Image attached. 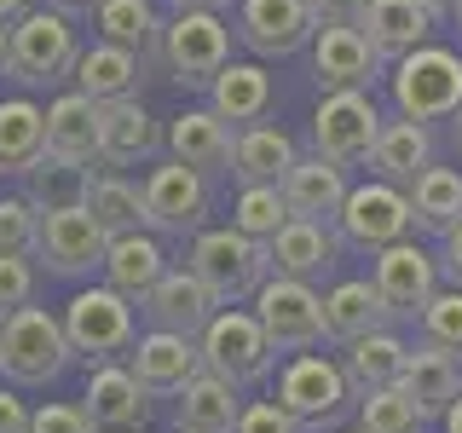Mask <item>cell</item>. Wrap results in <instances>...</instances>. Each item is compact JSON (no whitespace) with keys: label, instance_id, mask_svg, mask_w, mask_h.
<instances>
[{"label":"cell","instance_id":"obj_37","mask_svg":"<svg viewBox=\"0 0 462 433\" xmlns=\"http://www.w3.org/2000/svg\"><path fill=\"white\" fill-rule=\"evenodd\" d=\"M411 214H416V231L445 237V231L462 220V173L428 162V168L411 180Z\"/></svg>","mask_w":462,"mask_h":433},{"label":"cell","instance_id":"obj_10","mask_svg":"<svg viewBox=\"0 0 462 433\" xmlns=\"http://www.w3.org/2000/svg\"><path fill=\"white\" fill-rule=\"evenodd\" d=\"M375 134H382V110H375L370 93L346 87V93L318 98V110H312V151L318 156H329L341 168H358V162H370Z\"/></svg>","mask_w":462,"mask_h":433},{"label":"cell","instance_id":"obj_50","mask_svg":"<svg viewBox=\"0 0 462 433\" xmlns=\"http://www.w3.org/2000/svg\"><path fill=\"white\" fill-rule=\"evenodd\" d=\"M29 6H35V0H0V23H18Z\"/></svg>","mask_w":462,"mask_h":433},{"label":"cell","instance_id":"obj_51","mask_svg":"<svg viewBox=\"0 0 462 433\" xmlns=\"http://www.w3.org/2000/svg\"><path fill=\"white\" fill-rule=\"evenodd\" d=\"M47 6H58V12H69V18H81V12H93L98 0H47Z\"/></svg>","mask_w":462,"mask_h":433},{"label":"cell","instance_id":"obj_12","mask_svg":"<svg viewBox=\"0 0 462 433\" xmlns=\"http://www.w3.org/2000/svg\"><path fill=\"white\" fill-rule=\"evenodd\" d=\"M370 283L375 295L387 300V312H393V324H416L422 307L433 300V289H439V254H428L416 237H399L387 243V249L370 254Z\"/></svg>","mask_w":462,"mask_h":433},{"label":"cell","instance_id":"obj_47","mask_svg":"<svg viewBox=\"0 0 462 433\" xmlns=\"http://www.w3.org/2000/svg\"><path fill=\"white\" fill-rule=\"evenodd\" d=\"M439 278H451L462 289V220L439 237Z\"/></svg>","mask_w":462,"mask_h":433},{"label":"cell","instance_id":"obj_14","mask_svg":"<svg viewBox=\"0 0 462 433\" xmlns=\"http://www.w3.org/2000/svg\"><path fill=\"white\" fill-rule=\"evenodd\" d=\"M208 220V180L185 162H162L144 173V231L197 237Z\"/></svg>","mask_w":462,"mask_h":433},{"label":"cell","instance_id":"obj_25","mask_svg":"<svg viewBox=\"0 0 462 433\" xmlns=\"http://www.w3.org/2000/svg\"><path fill=\"white\" fill-rule=\"evenodd\" d=\"M346 191H353V185H346V168L329 162V156H318V151L300 156V162L283 173V202H289L295 220H329L336 226Z\"/></svg>","mask_w":462,"mask_h":433},{"label":"cell","instance_id":"obj_2","mask_svg":"<svg viewBox=\"0 0 462 433\" xmlns=\"http://www.w3.org/2000/svg\"><path fill=\"white\" fill-rule=\"evenodd\" d=\"M387 87H393V105L411 122H451L462 110V52L451 47H416L399 64H387Z\"/></svg>","mask_w":462,"mask_h":433},{"label":"cell","instance_id":"obj_32","mask_svg":"<svg viewBox=\"0 0 462 433\" xmlns=\"http://www.w3.org/2000/svg\"><path fill=\"white\" fill-rule=\"evenodd\" d=\"M399 387L422 404V416L433 422V416H445V410H451V399L462 393V358L439 353V346H428V341H416L411 358H404Z\"/></svg>","mask_w":462,"mask_h":433},{"label":"cell","instance_id":"obj_22","mask_svg":"<svg viewBox=\"0 0 462 433\" xmlns=\"http://www.w3.org/2000/svg\"><path fill=\"white\" fill-rule=\"evenodd\" d=\"M144 318H151V329H180V336H202L208 329V318L220 312V300H214V289L197 278L191 266L185 272H162L156 289L139 300Z\"/></svg>","mask_w":462,"mask_h":433},{"label":"cell","instance_id":"obj_15","mask_svg":"<svg viewBox=\"0 0 462 433\" xmlns=\"http://www.w3.org/2000/svg\"><path fill=\"white\" fill-rule=\"evenodd\" d=\"M162 122L144 110V98H110L98 105V168L122 173V168H144L162 156Z\"/></svg>","mask_w":462,"mask_h":433},{"label":"cell","instance_id":"obj_41","mask_svg":"<svg viewBox=\"0 0 462 433\" xmlns=\"http://www.w3.org/2000/svg\"><path fill=\"white\" fill-rule=\"evenodd\" d=\"M416 329H422L428 346H439V353L462 358V289H433V300L422 307V318H416Z\"/></svg>","mask_w":462,"mask_h":433},{"label":"cell","instance_id":"obj_18","mask_svg":"<svg viewBox=\"0 0 462 433\" xmlns=\"http://www.w3.org/2000/svg\"><path fill=\"white\" fill-rule=\"evenodd\" d=\"M127 370L139 375L151 399H180V387L202 370V346L197 336H180V329H151L127 346Z\"/></svg>","mask_w":462,"mask_h":433},{"label":"cell","instance_id":"obj_38","mask_svg":"<svg viewBox=\"0 0 462 433\" xmlns=\"http://www.w3.org/2000/svg\"><path fill=\"white\" fill-rule=\"evenodd\" d=\"M81 202L105 220V231L116 237V231H144V185L122 180V173H87V191Z\"/></svg>","mask_w":462,"mask_h":433},{"label":"cell","instance_id":"obj_19","mask_svg":"<svg viewBox=\"0 0 462 433\" xmlns=\"http://www.w3.org/2000/svg\"><path fill=\"white\" fill-rule=\"evenodd\" d=\"M168 151H173V162L197 168L202 180H226V173H231V151H237V127H231L226 115H214L208 105L180 110L168 122Z\"/></svg>","mask_w":462,"mask_h":433},{"label":"cell","instance_id":"obj_11","mask_svg":"<svg viewBox=\"0 0 462 433\" xmlns=\"http://www.w3.org/2000/svg\"><path fill=\"white\" fill-rule=\"evenodd\" d=\"M254 318L272 336L278 353H312L324 341V295L300 278H278L272 272L266 283L254 289Z\"/></svg>","mask_w":462,"mask_h":433},{"label":"cell","instance_id":"obj_6","mask_svg":"<svg viewBox=\"0 0 462 433\" xmlns=\"http://www.w3.org/2000/svg\"><path fill=\"white\" fill-rule=\"evenodd\" d=\"M197 346H202V370L226 375L237 393L266 382L272 358H278V346H272V336L260 329V318L243 312V307H220V312H214L208 329L197 336Z\"/></svg>","mask_w":462,"mask_h":433},{"label":"cell","instance_id":"obj_24","mask_svg":"<svg viewBox=\"0 0 462 433\" xmlns=\"http://www.w3.org/2000/svg\"><path fill=\"white\" fill-rule=\"evenodd\" d=\"M433 23L439 18H433L422 0H365V18H358V29L370 35V47L382 52V64H399L404 52L428 47Z\"/></svg>","mask_w":462,"mask_h":433},{"label":"cell","instance_id":"obj_54","mask_svg":"<svg viewBox=\"0 0 462 433\" xmlns=\"http://www.w3.org/2000/svg\"><path fill=\"white\" fill-rule=\"evenodd\" d=\"M6 64H12V23H0V76H6Z\"/></svg>","mask_w":462,"mask_h":433},{"label":"cell","instance_id":"obj_9","mask_svg":"<svg viewBox=\"0 0 462 433\" xmlns=\"http://www.w3.org/2000/svg\"><path fill=\"white\" fill-rule=\"evenodd\" d=\"M110 231L87 202H58V208L41 214V243L35 260H47L52 278H87L93 266H105Z\"/></svg>","mask_w":462,"mask_h":433},{"label":"cell","instance_id":"obj_42","mask_svg":"<svg viewBox=\"0 0 462 433\" xmlns=\"http://www.w3.org/2000/svg\"><path fill=\"white\" fill-rule=\"evenodd\" d=\"M41 208L29 197H0V254H35Z\"/></svg>","mask_w":462,"mask_h":433},{"label":"cell","instance_id":"obj_46","mask_svg":"<svg viewBox=\"0 0 462 433\" xmlns=\"http://www.w3.org/2000/svg\"><path fill=\"white\" fill-rule=\"evenodd\" d=\"M307 6H312L318 29L324 23H353L358 29V18H365V0H307Z\"/></svg>","mask_w":462,"mask_h":433},{"label":"cell","instance_id":"obj_44","mask_svg":"<svg viewBox=\"0 0 462 433\" xmlns=\"http://www.w3.org/2000/svg\"><path fill=\"white\" fill-rule=\"evenodd\" d=\"M231 433H307V428H300L278 399H260V404H243V410H237Z\"/></svg>","mask_w":462,"mask_h":433},{"label":"cell","instance_id":"obj_26","mask_svg":"<svg viewBox=\"0 0 462 433\" xmlns=\"http://www.w3.org/2000/svg\"><path fill=\"white\" fill-rule=\"evenodd\" d=\"M87 18H93L98 41H116V47L139 52L144 69H162V23L168 18L151 6V0H98Z\"/></svg>","mask_w":462,"mask_h":433},{"label":"cell","instance_id":"obj_39","mask_svg":"<svg viewBox=\"0 0 462 433\" xmlns=\"http://www.w3.org/2000/svg\"><path fill=\"white\" fill-rule=\"evenodd\" d=\"M289 220H295V214H289V202H283V185H243L237 202H231V226L254 243H272Z\"/></svg>","mask_w":462,"mask_h":433},{"label":"cell","instance_id":"obj_33","mask_svg":"<svg viewBox=\"0 0 462 433\" xmlns=\"http://www.w3.org/2000/svg\"><path fill=\"white\" fill-rule=\"evenodd\" d=\"M387 324H393V312H387V300L375 295L370 278H346L324 295V336L341 346L370 336V329H387Z\"/></svg>","mask_w":462,"mask_h":433},{"label":"cell","instance_id":"obj_48","mask_svg":"<svg viewBox=\"0 0 462 433\" xmlns=\"http://www.w3.org/2000/svg\"><path fill=\"white\" fill-rule=\"evenodd\" d=\"M0 433H29V404L12 387H0Z\"/></svg>","mask_w":462,"mask_h":433},{"label":"cell","instance_id":"obj_57","mask_svg":"<svg viewBox=\"0 0 462 433\" xmlns=\"http://www.w3.org/2000/svg\"><path fill=\"white\" fill-rule=\"evenodd\" d=\"M173 433H202V428H173Z\"/></svg>","mask_w":462,"mask_h":433},{"label":"cell","instance_id":"obj_29","mask_svg":"<svg viewBox=\"0 0 462 433\" xmlns=\"http://www.w3.org/2000/svg\"><path fill=\"white\" fill-rule=\"evenodd\" d=\"M300 162L295 139L272 122L237 127V151H231V180L237 185H283V173Z\"/></svg>","mask_w":462,"mask_h":433},{"label":"cell","instance_id":"obj_58","mask_svg":"<svg viewBox=\"0 0 462 433\" xmlns=\"http://www.w3.org/2000/svg\"><path fill=\"white\" fill-rule=\"evenodd\" d=\"M457 29H462V12H457Z\"/></svg>","mask_w":462,"mask_h":433},{"label":"cell","instance_id":"obj_43","mask_svg":"<svg viewBox=\"0 0 462 433\" xmlns=\"http://www.w3.org/2000/svg\"><path fill=\"white\" fill-rule=\"evenodd\" d=\"M35 254H0V318L35 300Z\"/></svg>","mask_w":462,"mask_h":433},{"label":"cell","instance_id":"obj_53","mask_svg":"<svg viewBox=\"0 0 462 433\" xmlns=\"http://www.w3.org/2000/svg\"><path fill=\"white\" fill-rule=\"evenodd\" d=\"M439 422H445V433H462V393L451 399V410H445V416H439Z\"/></svg>","mask_w":462,"mask_h":433},{"label":"cell","instance_id":"obj_21","mask_svg":"<svg viewBox=\"0 0 462 433\" xmlns=\"http://www.w3.org/2000/svg\"><path fill=\"white\" fill-rule=\"evenodd\" d=\"M341 249L346 243H341V231L329 220H289L278 237L266 243L272 272H278V278H300V283H318L324 272H336Z\"/></svg>","mask_w":462,"mask_h":433},{"label":"cell","instance_id":"obj_7","mask_svg":"<svg viewBox=\"0 0 462 433\" xmlns=\"http://www.w3.org/2000/svg\"><path fill=\"white\" fill-rule=\"evenodd\" d=\"M134 307H139V300H127L122 289H110V283L81 289V295L64 307V336H69V346H76L81 358H93V364H105V358H122L127 346L139 341Z\"/></svg>","mask_w":462,"mask_h":433},{"label":"cell","instance_id":"obj_49","mask_svg":"<svg viewBox=\"0 0 462 433\" xmlns=\"http://www.w3.org/2000/svg\"><path fill=\"white\" fill-rule=\"evenodd\" d=\"M173 12H226L231 0H168Z\"/></svg>","mask_w":462,"mask_h":433},{"label":"cell","instance_id":"obj_55","mask_svg":"<svg viewBox=\"0 0 462 433\" xmlns=\"http://www.w3.org/2000/svg\"><path fill=\"white\" fill-rule=\"evenodd\" d=\"M451 144H457V156H462V110L451 115Z\"/></svg>","mask_w":462,"mask_h":433},{"label":"cell","instance_id":"obj_40","mask_svg":"<svg viewBox=\"0 0 462 433\" xmlns=\"http://www.w3.org/2000/svg\"><path fill=\"white\" fill-rule=\"evenodd\" d=\"M422 404L404 387H382V393L358 399V433H422Z\"/></svg>","mask_w":462,"mask_h":433},{"label":"cell","instance_id":"obj_5","mask_svg":"<svg viewBox=\"0 0 462 433\" xmlns=\"http://www.w3.org/2000/svg\"><path fill=\"white\" fill-rule=\"evenodd\" d=\"M231 41H237V29L220 12H173L162 23V76L173 87L208 93V81L231 64Z\"/></svg>","mask_w":462,"mask_h":433},{"label":"cell","instance_id":"obj_16","mask_svg":"<svg viewBox=\"0 0 462 433\" xmlns=\"http://www.w3.org/2000/svg\"><path fill=\"white\" fill-rule=\"evenodd\" d=\"M382 52L370 47L365 29L353 23H324L312 35V81L318 93H346V87H358V93H370L375 76H382Z\"/></svg>","mask_w":462,"mask_h":433},{"label":"cell","instance_id":"obj_35","mask_svg":"<svg viewBox=\"0 0 462 433\" xmlns=\"http://www.w3.org/2000/svg\"><path fill=\"white\" fill-rule=\"evenodd\" d=\"M47 156V110L35 98H0V173H23Z\"/></svg>","mask_w":462,"mask_h":433},{"label":"cell","instance_id":"obj_1","mask_svg":"<svg viewBox=\"0 0 462 433\" xmlns=\"http://www.w3.org/2000/svg\"><path fill=\"white\" fill-rule=\"evenodd\" d=\"M76 346L64 336V318H52L47 307H18L0 318V375L12 387H47L69 370Z\"/></svg>","mask_w":462,"mask_h":433},{"label":"cell","instance_id":"obj_8","mask_svg":"<svg viewBox=\"0 0 462 433\" xmlns=\"http://www.w3.org/2000/svg\"><path fill=\"white\" fill-rule=\"evenodd\" d=\"M336 231H341V243L346 249H387V243H399V237H411L416 231V214H411V191L404 185H387V180H365V185H353L341 202V214H336Z\"/></svg>","mask_w":462,"mask_h":433},{"label":"cell","instance_id":"obj_45","mask_svg":"<svg viewBox=\"0 0 462 433\" xmlns=\"http://www.w3.org/2000/svg\"><path fill=\"white\" fill-rule=\"evenodd\" d=\"M29 433H93L81 404H41V410H29Z\"/></svg>","mask_w":462,"mask_h":433},{"label":"cell","instance_id":"obj_30","mask_svg":"<svg viewBox=\"0 0 462 433\" xmlns=\"http://www.w3.org/2000/svg\"><path fill=\"white\" fill-rule=\"evenodd\" d=\"M404 358H411V341H404L393 324H387V329H370V336L346 341V364H341L346 370V387H353L358 399H365V393H382V387H399Z\"/></svg>","mask_w":462,"mask_h":433},{"label":"cell","instance_id":"obj_3","mask_svg":"<svg viewBox=\"0 0 462 433\" xmlns=\"http://www.w3.org/2000/svg\"><path fill=\"white\" fill-rule=\"evenodd\" d=\"M76 58H81V35L76 18L58 6H29L18 23H12V64L6 76L18 87H52L64 76H76Z\"/></svg>","mask_w":462,"mask_h":433},{"label":"cell","instance_id":"obj_27","mask_svg":"<svg viewBox=\"0 0 462 433\" xmlns=\"http://www.w3.org/2000/svg\"><path fill=\"white\" fill-rule=\"evenodd\" d=\"M144 58L139 52H127V47H116V41H93V47H81L76 58V81L87 98H98V105H110V98H139V87H144Z\"/></svg>","mask_w":462,"mask_h":433},{"label":"cell","instance_id":"obj_20","mask_svg":"<svg viewBox=\"0 0 462 433\" xmlns=\"http://www.w3.org/2000/svg\"><path fill=\"white\" fill-rule=\"evenodd\" d=\"M81 410H87V422H93V433H110V428H144V422H151V393L139 387V375L127 370V364L105 358V364H93V375H87Z\"/></svg>","mask_w":462,"mask_h":433},{"label":"cell","instance_id":"obj_56","mask_svg":"<svg viewBox=\"0 0 462 433\" xmlns=\"http://www.w3.org/2000/svg\"><path fill=\"white\" fill-rule=\"evenodd\" d=\"M110 433H144V428H110Z\"/></svg>","mask_w":462,"mask_h":433},{"label":"cell","instance_id":"obj_52","mask_svg":"<svg viewBox=\"0 0 462 433\" xmlns=\"http://www.w3.org/2000/svg\"><path fill=\"white\" fill-rule=\"evenodd\" d=\"M422 6L433 12V18H457V12H462V0H422Z\"/></svg>","mask_w":462,"mask_h":433},{"label":"cell","instance_id":"obj_23","mask_svg":"<svg viewBox=\"0 0 462 433\" xmlns=\"http://www.w3.org/2000/svg\"><path fill=\"white\" fill-rule=\"evenodd\" d=\"M47 162L81 173L98 162V98H87L81 87L47 105Z\"/></svg>","mask_w":462,"mask_h":433},{"label":"cell","instance_id":"obj_36","mask_svg":"<svg viewBox=\"0 0 462 433\" xmlns=\"http://www.w3.org/2000/svg\"><path fill=\"white\" fill-rule=\"evenodd\" d=\"M237 410H243L237 387H231L226 375H214V370H197L191 382L180 387V404H173V428L231 433V422H237Z\"/></svg>","mask_w":462,"mask_h":433},{"label":"cell","instance_id":"obj_34","mask_svg":"<svg viewBox=\"0 0 462 433\" xmlns=\"http://www.w3.org/2000/svg\"><path fill=\"white\" fill-rule=\"evenodd\" d=\"M208 110L226 115L231 127L266 122V110H272V76L260 64H237V58H231L220 76L208 81Z\"/></svg>","mask_w":462,"mask_h":433},{"label":"cell","instance_id":"obj_28","mask_svg":"<svg viewBox=\"0 0 462 433\" xmlns=\"http://www.w3.org/2000/svg\"><path fill=\"white\" fill-rule=\"evenodd\" d=\"M433 162V134L428 122H411V115H382V134H375V151H370V173L387 185H404Z\"/></svg>","mask_w":462,"mask_h":433},{"label":"cell","instance_id":"obj_13","mask_svg":"<svg viewBox=\"0 0 462 433\" xmlns=\"http://www.w3.org/2000/svg\"><path fill=\"white\" fill-rule=\"evenodd\" d=\"M346 399H353L346 370L329 364V358H318V353H295L283 364V375H278V404L295 416L300 428L341 422V416H346Z\"/></svg>","mask_w":462,"mask_h":433},{"label":"cell","instance_id":"obj_31","mask_svg":"<svg viewBox=\"0 0 462 433\" xmlns=\"http://www.w3.org/2000/svg\"><path fill=\"white\" fill-rule=\"evenodd\" d=\"M98 272H105V283L122 289L127 300H144L156 289V278L168 272V254H162V243H156L151 231H116Z\"/></svg>","mask_w":462,"mask_h":433},{"label":"cell","instance_id":"obj_59","mask_svg":"<svg viewBox=\"0 0 462 433\" xmlns=\"http://www.w3.org/2000/svg\"><path fill=\"white\" fill-rule=\"evenodd\" d=\"M353 433H358V428H353Z\"/></svg>","mask_w":462,"mask_h":433},{"label":"cell","instance_id":"obj_4","mask_svg":"<svg viewBox=\"0 0 462 433\" xmlns=\"http://www.w3.org/2000/svg\"><path fill=\"white\" fill-rule=\"evenodd\" d=\"M185 266H191L197 278L214 289V300H220V307L254 300V289L272 278V254H266V243L243 237L237 226L197 231V243H191V260H185Z\"/></svg>","mask_w":462,"mask_h":433},{"label":"cell","instance_id":"obj_17","mask_svg":"<svg viewBox=\"0 0 462 433\" xmlns=\"http://www.w3.org/2000/svg\"><path fill=\"white\" fill-rule=\"evenodd\" d=\"M312 35L318 18L307 0H237V41L254 58H295Z\"/></svg>","mask_w":462,"mask_h":433}]
</instances>
